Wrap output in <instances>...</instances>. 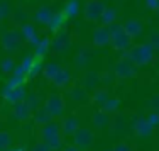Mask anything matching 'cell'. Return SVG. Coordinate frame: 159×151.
<instances>
[{
	"label": "cell",
	"mask_w": 159,
	"mask_h": 151,
	"mask_svg": "<svg viewBox=\"0 0 159 151\" xmlns=\"http://www.w3.org/2000/svg\"><path fill=\"white\" fill-rule=\"evenodd\" d=\"M129 58L135 66H147L154 61V48L151 43H142L130 46L129 50Z\"/></svg>",
	"instance_id": "1"
},
{
	"label": "cell",
	"mask_w": 159,
	"mask_h": 151,
	"mask_svg": "<svg viewBox=\"0 0 159 151\" xmlns=\"http://www.w3.org/2000/svg\"><path fill=\"white\" fill-rule=\"evenodd\" d=\"M110 27V46L113 48L115 51H127V50H130V46H132V37L129 36V34L125 32V29H124V26H120V24H112V26H108Z\"/></svg>",
	"instance_id": "2"
},
{
	"label": "cell",
	"mask_w": 159,
	"mask_h": 151,
	"mask_svg": "<svg viewBox=\"0 0 159 151\" xmlns=\"http://www.w3.org/2000/svg\"><path fill=\"white\" fill-rule=\"evenodd\" d=\"M22 43H24V39H22L20 29H9L0 36V44L7 53L19 51L22 48Z\"/></svg>",
	"instance_id": "3"
},
{
	"label": "cell",
	"mask_w": 159,
	"mask_h": 151,
	"mask_svg": "<svg viewBox=\"0 0 159 151\" xmlns=\"http://www.w3.org/2000/svg\"><path fill=\"white\" fill-rule=\"evenodd\" d=\"M44 107L48 109V112L54 119L61 117L64 114V107H66V100L61 93H51L46 100H44Z\"/></svg>",
	"instance_id": "4"
},
{
	"label": "cell",
	"mask_w": 159,
	"mask_h": 151,
	"mask_svg": "<svg viewBox=\"0 0 159 151\" xmlns=\"http://www.w3.org/2000/svg\"><path fill=\"white\" fill-rule=\"evenodd\" d=\"M134 63L130 61V59H124L120 58L119 61L115 63V66H113V75H115V78H119V80H130V78H134L135 75H137V70H135Z\"/></svg>",
	"instance_id": "5"
},
{
	"label": "cell",
	"mask_w": 159,
	"mask_h": 151,
	"mask_svg": "<svg viewBox=\"0 0 159 151\" xmlns=\"http://www.w3.org/2000/svg\"><path fill=\"white\" fill-rule=\"evenodd\" d=\"M130 127H132V131H134V134L137 136V138H149V136H152V131H154V127L149 124L147 117L139 116V114L132 116Z\"/></svg>",
	"instance_id": "6"
},
{
	"label": "cell",
	"mask_w": 159,
	"mask_h": 151,
	"mask_svg": "<svg viewBox=\"0 0 159 151\" xmlns=\"http://www.w3.org/2000/svg\"><path fill=\"white\" fill-rule=\"evenodd\" d=\"M105 10V3L102 0H86L83 7V16L90 22H100V17Z\"/></svg>",
	"instance_id": "7"
},
{
	"label": "cell",
	"mask_w": 159,
	"mask_h": 151,
	"mask_svg": "<svg viewBox=\"0 0 159 151\" xmlns=\"http://www.w3.org/2000/svg\"><path fill=\"white\" fill-rule=\"evenodd\" d=\"M71 48V36L66 29H61V31L54 32V37L51 39V50L58 54H63V53L70 51Z\"/></svg>",
	"instance_id": "8"
},
{
	"label": "cell",
	"mask_w": 159,
	"mask_h": 151,
	"mask_svg": "<svg viewBox=\"0 0 159 151\" xmlns=\"http://www.w3.org/2000/svg\"><path fill=\"white\" fill-rule=\"evenodd\" d=\"M95 143V134L92 133V129L86 127H80L76 133L73 134V144H76L80 149H88Z\"/></svg>",
	"instance_id": "9"
},
{
	"label": "cell",
	"mask_w": 159,
	"mask_h": 151,
	"mask_svg": "<svg viewBox=\"0 0 159 151\" xmlns=\"http://www.w3.org/2000/svg\"><path fill=\"white\" fill-rule=\"evenodd\" d=\"M32 114H34V111L31 109V105L25 102V99L12 105V117L17 119L19 122H27L29 119H32Z\"/></svg>",
	"instance_id": "10"
},
{
	"label": "cell",
	"mask_w": 159,
	"mask_h": 151,
	"mask_svg": "<svg viewBox=\"0 0 159 151\" xmlns=\"http://www.w3.org/2000/svg\"><path fill=\"white\" fill-rule=\"evenodd\" d=\"M58 134H63L61 133V122H58V120H49L48 124L39 127V141H48V139L54 138Z\"/></svg>",
	"instance_id": "11"
},
{
	"label": "cell",
	"mask_w": 159,
	"mask_h": 151,
	"mask_svg": "<svg viewBox=\"0 0 159 151\" xmlns=\"http://www.w3.org/2000/svg\"><path fill=\"white\" fill-rule=\"evenodd\" d=\"M110 27L108 26H98L95 27V31H93L92 37H93V44H95L97 48H103L107 46V44H110Z\"/></svg>",
	"instance_id": "12"
},
{
	"label": "cell",
	"mask_w": 159,
	"mask_h": 151,
	"mask_svg": "<svg viewBox=\"0 0 159 151\" xmlns=\"http://www.w3.org/2000/svg\"><path fill=\"white\" fill-rule=\"evenodd\" d=\"M25 95H27V92H25L24 85H17V87H14V88H9L7 92H2L3 100H5L7 104H12V105L17 104V102H20V100H24Z\"/></svg>",
	"instance_id": "13"
},
{
	"label": "cell",
	"mask_w": 159,
	"mask_h": 151,
	"mask_svg": "<svg viewBox=\"0 0 159 151\" xmlns=\"http://www.w3.org/2000/svg\"><path fill=\"white\" fill-rule=\"evenodd\" d=\"M68 95H70V99L73 100L75 104H86V102H90V92H88V88L83 87V85L71 87Z\"/></svg>",
	"instance_id": "14"
},
{
	"label": "cell",
	"mask_w": 159,
	"mask_h": 151,
	"mask_svg": "<svg viewBox=\"0 0 159 151\" xmlns=\"http://www.w3.org/2000/svg\"><path fill=\"white\" fill-rule=\"evenodd\" d=\"M71 82H73V73H71L70 70H66V68H61V70L56 73V77L52 78L51 83L56 87V88H68V87L71 85Z\"/></svg>",
	"instance_id": "15"
},
{
	"label": "cell",
	"mask_w": 159,
	"mask_h": 151,
	"mask_svg": "<svg viewBox=\"0 0 159 151\" xmlns=\"http://www.w3.org/2000/svg\"><path fill=\"white\" fill-rule=\"evenodd\" d=\"M19 29H20L22 39H24L25 43H29L31 46L36 48V44L39 43V39H41L39 34H37V31H36V27H34L32 24H27V22H25V24H22Z\"/></svg>",
	"instance_id": "16"
},
{
	"label": "cell",
	"mask_w": 159,
	"mask_h": 151,
	"mask_svg": "<svg viewBox=\"0 0 159 151\" xmlns=\"http://www.w3.org/2000/svg\"><path fill=\"white\" fill-rule=\"evenodd\" d=\"M80 129V119L76 116H66L61 119V133L63 136H73Z\"/></svg>",
	"instance_id": "17"
},
{
	"label": "cell",
	"mask_w": 159,
	"mask_h": 151,
	"mask_svg": "<svg viewBox=\"0 0 159 151\" xmlns=\"http://www.w3.org/2000/svg\"><path fill=\"white\" fill-rule=\"evenodd\" d=\"M52 16H54V9H52L51 5H43L34 12V21H36L37 24L48 26L49 21L52 19Z\"/></svg>",
	"instance_id": "18"
},
{
	"label": "cell",
	"mask_w": 159,
	"mask_h": 151,
	"mask_svg": "<svg viewBox=\"0 0 159 151\" xmlns=\"http://www.w3.org/2000/svg\"><path fill=\"white\" fill-rule=\"evenodd\" d=\"M124 29H125V32L132 37V39H135V37H139L144 31V22L139 21V19H129L125 24H124Z\"/></svg>",
	"instance_id": "19"
},
{
	"label": "cell",
	"mask_w": 159,
	"mask_h": 151,
	"mask_svg": "<svg viewBox=\"0 0 159 151\" xmlns=\"http://www.w3.org/2000/svg\"><path fill=\"white\" fill-rule=\"evenodd\" d=\"M110 97V92H108V87H97V88L92 90V95H90V102L92 104L98 105V107H102V105L105 104V100Z\"/></svg>",
	"instance_id": "20"
},
{
	"label": "cell",
	"mask_w": 159,
	"mask_h": 151,
	"mask_svg": "<svg viewBox=\"0 0 159 151\" xmlns=\"http://www.w3.org/2000/svg\"><path fill=\"white\" fill-rule=\"evenodd\" d=\"M66 21H68V17L64 16L63 12H54V16H52V19L48 24V29L51 32H58V31H61V29H64Z\"/></svg>",
	"instance_id": "21"
},
{
	"label": "cell",
	"mask_w": 159,
	"mask_h": 151,
	"mask_svg": "<svg viewBox=\"0 0 159 151\" xmlns=\"http://www.w3.org/2000/svg\"><path fill=\"white\" fill-rule=\"evenodd\" d=\"M32 119H34V124H36L37 127H41V126H44V124H48L49 120H52L54 117H52V116L48 112L46 107H39V109H36V111H34Z\"/></svg>",
	"instance_id": "22"
},
{
	"label": "cell",
	"mask_w": 159,
	"mask_h": 151,
	"mask_svg": "<svg viewBox=\"0 0 159 151\" xmlns=\"http://www.w3.org/2000/svg\"><path fill=\"white\" fill-rule=\"evenodd\" d=\"M90 58H92V51H88V48L83 46L81 50H80V51L76 53V56H75L73 63H75V66H76L78 70H83V68L88 65Z\"/></svg>",
	"instance_id": "23"
},
{
	"label": "cell",
	"mask_w": 159,
	"mask_h": 151,
	"mask_svg": "<svg viewBox=\"0 0 159 151\" xmlns=\"http://www.w3.org/2000/svg\"><path fill=\"white\" fill-rule=\"evenodd\" d=\"M110 114H107L105 111H97V112H93V116H92V124H93V127H97V129H103V127H107L108 126V122H110V117H108Z\"/></svg>",
	"instance_id": "24"
},
{
	"label": "cell",
	"mask_w": 159,
	"mask_h": 151,
	"mask_svg": "<svg viewBox=\"0 0 159 151\" xmlns=\"http://www.w3.org/2000/svg\"><path fill=\"white\" fill-rule=\"evenodd\" d=\"M108 127H110V133L112 134H122L124 131H125V117L124 116H119L115 114L113 117L110 119V122H108Z\"/></svg>",
	"instance_id": "25"
},
{
	"label": "cell",
	"mask_w": 159,
	"mask_h": 151,
	"mask_svg": "<svg viewBox=\"0 0 159 151\" xmlns=\"http://www.w3.org/2000/svg\"><path fill=\"white\" fill-rule=\"evenodd\" d=\"M100 85V73L98 71H86L85 77H83V87H86L88 90H93Z\"/></svg>",
	"instance_id": "26"
},
{
	"label": "cell",
	"mask_w": 159,
	"mask_h": 151,
	"mask_svg": "<svg viewBox=\"0 0 159 151\" xmlns=\"http://www.w3.org/2000/svg\"><path fill=\"white\" fill-rule=\"evenodd\" d=\"M63 14L68 19H73L80 14V0H66L63 7Z\"/></svg>",
	"instance_id": "27"
},
{
	"label": "cell",
	"mask_w": 159,
	"mask_h": 151,
	"mask_svg": "<svg viewBox=\"0 0 159 151\" xmlns=\"http://www.w3.org/2000/svg\"><path fill=\"white\" fill-rule=\"evenodd\" d=\"M61 70V65L59 63H56V61H51V63H48V65H44L43 66V77L46 78L48 82H52V78L56 77V73Z\"/></svg>",
	"instance_id": "28"
},
{
	"label": "cell",
	"mask_w": 159,
	"mask_h": 151,
	"mask_svg": "<svg viewBox=\"0 0 159 151\" xmlns=\"http://www.w3.org/2000/svg\"><path fill=\"white\" fill-rule=\"evenodd\" d=\"M120 104H122V102H120V99L119 97H108L107 100H105V104L102 105V111H105L107 112V114H117V111H119V107H120Z\"/></svg>",
	"instance_id": "29"
},
{
	"label": "cell",
	"mask_w": 159,
	"mask_h": 151,
	"mask_svg": "<svg viewBox=\"0 0 159 151\" xmlns=\"http://www.w3.org/2000/svg\"><path fill=\"white\" fill-rule=\"evenodd\" d=\"M115 21H117V9L115 7H105L103 14L100 17V22L103 26H112L115 24Z\"/></svg>",
	"instance_id": "30"
},
{
	"label": "cell",
	"mask_w": 159,
	"mask_h": 151,
	"mask_svg": "<svg viewBox=\"0 0 159 151\" xmlns=\"http://www.w3.org/2000/svg\"><path fill=\"white\" fill-rule=\"evenodd\" d=\"M49 50H51V37L43 36V37L39 39V43L36 44V56H39V58H44V56L48 54Z\"/></svg>",
	"instance_id": "31"
},
{
	"label": "cell",
	"mask_w": 159,
	"mask_h": 151,
	"mask_svg": "<svg viewBox=\"0 0 159 151\" xmlns=\"http://www.w3.org/2000/svg\"><path fill=\"white\" fill-rule=\"evenodd\" d=\"M17 63L14 61V58H3L2 61H0V71H2L3 75H12L14 70H16Z\"/></svg>",
	"instance_id": "32"
},
{
	"label": "cell",
	"mask_w": 159,
	"mask_h": 151,
	"mask_svg": "<svg viewBox=\"0 0 159 151\" xmlns=\"http://www.w3.org/2000/svg\"><path fill=\"white\" fill-rule=\"evenodd\" d=\"M14 146V139L10 133L7 131H0V151H7Z\"/></svg>",
	"instance_id": "33"
},
{
	"label": "cell",
	"mask_w": 159,
	"mask_h": 151,
	"mask_svg": "<svg viewBox=\"0 0 159 151\" xmlns=\"http://www.w3.org/2000/svg\"><path fill=\"white\" fill-rule=\"evenodd\" d=\"M43 58H39V56H34V63L31 66V70H29V78L36 77V75H39L41 71H43Z\"/></svg>",
	"instance_id": "34"
},
{
	"label": "cell",
	"mask_w": 159,
	"mask_h": 151,
	"mask_svg": "<svg viewBox=\"0 0 159 151\" xmlns=\"http://www.w3.org/2000/svg\"><path fill=\"white\" fill-rule=\"evenodd\" d=\"M12 21L16 22V24H25V21H27V12L25 10H22V9H17V10H12Z\"/></svg>",
	"instance_id": "35"
},
{
	"label": "cell",
	"mask_w": 159,
	"mask_h": 151,
	"mask_svg": "<svg viewBox=\"0 0 159 151\" xmlns=\"http://www.w3.org/2000/svg\"><path fill=\"white\" fill-rule=\"evenodd\" d=\"M25 102L31 105L32 111H36V109H39V105H41V97L37 95V93L31 92V93H27V95H25Z\"/></svg>",
	"instance_id": "36"
},
{
	"label": "cell",
	"mask_w": 159,
	"mask_h": 151,
	"mask_svg": "<svg viewBox=\"0 0 159 151\" xmlns=\"http://www.w3.org/2000/svg\"><path fill=\"white\" fill-rule=\"evenodd\" d=\"M113 82H115L113 71H103V73H100V83L103 87H110Z\"/></svg>",
	"instance_id": "37"
},
{
	"label": "cell",
	"mask_w": 159,
	"mask_h": 151,
	"mask_svg": "<svg viewBox=\"0 0 159 151\" xmlns=\"http://www.w3.org/2000/svg\"><path fill=\"white\" fill-rule=\"evenodd\" d=\"M48 146H51L52 151L54 149H59L63 146V134H58V136H54V138H51V139H48V141H44Z\"/></svg>",
	"instance_id": "38"
},
{
	"label": "cell",
	"mask_w": 159,
	"mask_h": 151,
	"mask_svg": "<svg viewBox=\"0 0 159 151\" xmlns=\"http://www.w3.org/2000/svg\"><path fill=\"white\" fill-rule=\"evenodd\" d=\"M0 12H2L3 19L9 17L10 14H12V7H10V3L5 2V0H0Z\"/></svg>",
	"instance_id": "39"
},
{
	"label": "cell",
	"mask_w": 159,
	"mask_h": 151,
	"mask_svg": "<svg viewBox=\"0 0 159 151\" xmlns=\"http://www.w3.org/2000/svg\"><path fill=\"white\" fill-rule=\"evenodd\" d=\"M147 120L152 127H159V112L157 111H152L149 116H147Z\"/></svg>",
	"instance_id": "40"
},
{
	"label": "cell",
	"mask_w": 159,
	"mask_h": 151,
	"mask_svg": "<svg viewBox=\"0 0 159 151\" xmlns=\"http://www.w3.org/2000/svg\"><path fill=\"white\" fill-rule=\"evenodd\" d=\"M147 107H151L152 111H157L159 112V93H156V95L151 97L149 102H147Z\"/></svg>",
	"instance_id": "41"
},
{
	"label": "cell",
	"mask_w": 159,
	"mask_h": 151,
	"mask_svg": "<svg viewBox=\"0 0 159 151\" xmlns=\"http://www.w3.org/2000/svg\"><path fill=\"white\" fill-rule=\"evenodd\" d=\"M31 151H52V148H51V146H48L44 141H37L36 144L32 146Z\"/></svg>",
	"instance_id": "42"
},
{
	"label": "cell",
	"mask_w": 159,
	"mask_h": 151,
	"mask_svg": "<svg viewBox=\"0 0 159 151\" xmlns=\"http://www.w3.org/2000/svg\"><path fill=\"white\" fill-rule=\"evenodd\" d=\"M32 63H34V56H24L22 58V61H20V66H24L25 70H27V75H29V70H31V66H32Z\"/></svg>",
	"instance_id": "43"
},
{
	"label": "cell",
	"mask_w": 159,
	"mask_h": 151,
	"mask_svg": "<svg viewBox=\"0 0 159 151\" xmlns=\"http://www.w3.org/2000/svg\"><path fill=\"white\" fill-rule=\"evenodd\" d=\"M147 10H159V0H144Z\"/></svg>",
	"instance_id": "44"
},
{
	"label": "cell",
	"mask_w": 159,
	"mask_h": 151,
	"mask_svg": "<svg viewBox=\"0 0 159 151\" xmlns=\"http://www.w3.org/2000/svg\"><path fill=\"white\" fill-rule=\"evenodd\" d=\"M113 151H134V148L129 143H119V144L113 146Z\"/></svg>",
	"instance_id": "45"
},
{
	"label": "cell",
	"mask_w": 159,
	"mask_h": 151,
	"mask_svg": "<svg viewBox=\"0 0 159 151\" xmlns=\"http://www.w3.org/2000/svg\"><path fill=\"white\" fill-rule=\"evenodd\" d=\"M149 43H151V46L154 48V51H159V32H156V34L151 36Z\"/></svg>",
	"instance_id": "46"
},
{
	"label": "cell",
	"mask_w": 159,
	"mask_h": 151,
	"mask_svg": "<svg viewBox=\"0 0 159 151\" xmlns=\"http://www.w3.org/2000/svg\"><path fill=\"white\" fill-rule=\"evenodd\" d=\"M63 151H81V149H80L76 144H70V146H66V148H64Z\"/></svg>",
	"instance_id": "47"
},
{
	"label": "cell",
	"mask_w": 159,
	"mask_h": 151,
	"mask_svg": "<svg viewBox=\"0 0 159 151\" xmlns=\"http://www.w3.org/2000/svg\"><path fill=\"white\" fill-rule=\"evenodd\" d=\"M7 151H25L24 146H12L10 149H7Z\"/></svg>",
	"instance_id": "48"
},
{
	"label": "cell",
	"mask_w": 159,
	"mask_h": 151,
	"mask_svg": "<svg viewBox=\"0 0 159 151\" xmlns=\"http://www.w3.org/2000/svg\"><path fill=\"white\" fill-rule=\"evenodd\" d=\"M2 19H3V16H2V12H0V22H2Z\"/></svg>",
	"instance_id": "49"
},
{
	"label": "cell",
	"mask_w": 159,
	"mask_h": 151,
	"mask_svg": "<svg viewBox=\"0 0 159 151\" xmlns=\"http://www.w3.org/2000/svg\"><path fill=\"white\" fill-rule=\"evenodd\" d=\"M107 151H113V149H107Z\"/></svg>",
	"instance_id": "50"
},
{
	"label": "cell",
	"mask_w": 159,
	"mask_h": 151,
	"mask_svg": "<svg viewBox=\"0 0 159 151\" xmlns=\"http://www.w3.org/2000/svg\"><path fill=\"white\" fill-rule=\"evenodd\" d=\"M102 2H103V0H102Z\"/></svg>",
	"instance_id": "51"
},
{
	"label": "cell",
	"mask_w": 159,
	"mask_h": 151,
	"mask_svg": "<svg viewBox=\"0 0 159 151\" xmlns=\"http://www.w3.org/2000/svg\"><path fill=\"white\" fill-rule=\"evenodd\" d=\"M157 12H159V10H157Z\"/></svg>",
	"instance_id": "52"
}]
</instances>
